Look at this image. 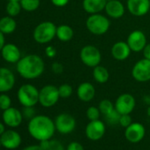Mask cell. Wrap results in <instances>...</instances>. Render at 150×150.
Masks as SVG:
<instances>
[{"mask_svg": "<svg viewBox=\"0 0 150 150\" xmlns=\"http://www.w3.org/2000/svg\"><path fill=\"white\" fill-rule=\"evenodd\" d=\"M20 3L24 11L35 12L39 8L41 1L40 0H21Z\"/></svg>", "mask_w": 150, "mask_h": 150, "instance_id": "4316f807", "label": "cell"}, {"mask_svg": "<svg viewBox=\"0 0 150 150\" xmlns=\"http://www.w3.org/2000/svg\"><path fill=\"white\" fill-rule=\"evenodd\" d=\"M58 88L54 85H46L39 90V103L45 108L54 106L59 100Z\"/></svg>", "mask_w": 150, "mask_h": 150, "instance_id": "8992f818", "label": "cell"}, {"mask_svg": "<svg viewBox=\"0 0 150 150\" xmlns=\"http://www.w3.org/2000/svg\"><path fill=\"white\" fill-rule=\"evenodd\" d=\"M57 26L51 21H43L38 24L33 32L35 41L40 44L51 42L56 37Z\"/></svg>", "mask_w": 150, "mask_h": 150, "instance_id": "3957f363", "label": "cell"}, {"mask_svg": "<svg viewBox=\"0 0 150 150\" xmlns=\"http://www.w3.org/2000/svg\"><path fill=\"white\" fill-rule=\"evenodd\" d=\"M1 56L6 62L11 64H17L21 58V50L14 43H6L1 50Z\"/></svg>", "mask_w": 150, "mask_h": 150, "instance_id": "ac0fdd59", "label": "cell"}, {"mask_svg": "<svg viewBox=\"0 0 150 150\" xmlns=\"http://www.w3.org/2000/svg\"><path fill=\"white\" fill-rule=\"evenodd\" d=\"M76 93L81 101L88 103L94 99L96 96V88L90 82H82L78 86Z\"/></svg>", "mask_w": 150, "mask_h": 150, "instance_id": "44dd1931", "label": "cell"}, {"mask_svg": "<svg viewBox=\"0 0 150 150\" xmlns=\"http://www.w3.org/2000/svg\"><path fill=\"white\" fill-rule=\"evenodd\" d=\"M86 115L88 117V118L90 121L93 120H97L100 119V115H101V111L99 110L98 107H95V106H91L87 110Z\"/></svg>", "mask_w": 150, "mask_h": 150, "instance_id": "4dcf8cb0", "label": "cell"}, {"mask_svg": "<svg viewBox=\"0 0 150 150\" xmlns=\"http://www.w3.org/2000/svg\"><path fill=\"white\" fill-rule=\"evenodd\" d=\"M66 150H85V149L81 143H79L77 141H72L68 144Z\"/></svg>", "mask_w": 150, "mask_h": 150, "instance_id": "8d00e7d4", "label": "cell"}, {"mask_svg": "<svg viewBox=\"0 0 150 150\" xmlns=\"http://www.w3.org/2000/svg\"><path fill=\"white\" fill-rule=\"evenodd\" d=\"M146 113H147V115L150 117V106H148L147 107V110H146Z\"/></svg>", "mask_w": 150, "mask_h": 150, "instance_id": "bcb514c9", "label": "cell"}, {"mask_svg": "<svg viewBox=\"0 0 150 150\" xmlns=\"http://www.w3.org/2000/svg\"><path fill=\"white\" fill-rule=\"evenodd\" d=\"M126 42L130 49L133 52H140L146 45V37L145 34L140 30H134L130 33L127 37Z\"/></svg>", "mask_w": 150, "mask_h": 150, "instance_id": "4fadbf2b", "label": "cell"}, {"mask_svg": "<svg viewBox=\"0 0 150 150\" xmlns=\"http://www.w3.org/2000/svg\"><path fill=\"white\" fill-rule=\"evenodd\" d=\"M98 108L101 111V114L105 116V115H108L109 113H110L115 109V105L113 104V103L110 100L103 99L99 103Z\"/></svg>", "mask_w": 150, "mask_h": 150, "instance_id": "83f0119b", "label": "cell"}, {"mask_svg": "<svg viewBox=\"0 0 150 150\" xmlns=\"http://www.w3.org/2000/svg\"><path fill=\"white\" fill-rule=\"evenodd\" d=\"M88 30L95 35H102L107 33L110 27L109 19L100 13L91 14L86 21Z\"/></svg>", "mask_w": 150, "mask_h": 150, "instance_id": "277c9868", "label": "cell"}, {"mask_svg": "<svg viewBox=\"0 0 150 150\" xmlns=\"http://www.w3.org/2000/svg\"><path fill=\"white\" fill-rule=\"evenodd\" d=\"M149 1H150V0H149Z\"/></svg>", "mask_w": 150, "mask_h": 150, "instance_id": "f907efd6", "label": "cell"}, {"mask_svg": "<svg viewBox=\"0 0 150 150\" xmlns=\"http://www.w3.org/2000/svg\"><path fill=\"white\" fill-rule=\"evenodd\" d=\"M14 85L15 76L13 72L6 67H0V93L12 90Z\"/></svg>", "mask_w": 150, "mask_h": 150, "instance_id": "2e32d148", "label": "cell"}, {"mask_svg": "<svg viewBox=\"0 0 150 150\" xmlns=\"http://www.w3.org/2000/svg\"><path fill=\"white\" fill-rule=\"evenodd\" d=\"M48 150H64L63 144L57 139H50V146Z\"/></svg>", "mask_w": 150, "mask_h": 150, "instance_id": "e575fe53", "label": "cell"}, {"mask_svg": "<svg viewBox=\"0 0 150 150\" xmlns=\"http://www.w3.org/2000/svg\"><path fill=\"white\" fill-rule=\"evenodd\" d=\"M132 123V117L130 116V114H124L121 115L120 119H119V125L125 128H126L127 126H129Z\"/></svg>", "mask_w": 150, "mask_h": 150, "instance_id": "d6a6232c", "label": "cell"}, {"mask_svg": "<svg viewBox=\"0 0 150 150\" xmlns=\"http://www.w3.org/2000/svg\"><path fill=\"white\" fill-rule=\"evenodd\" d=\"M17 97L23 107H34L39 103V90L32 84H24L19 88Z\"/></svg>", "mask_w": 150, "mask_h": 150, "instance_id": "5b68a950", "label": "cell"}, {"mask_svg": "<svg viewBox=\"0 0 150 150\" xmlns=\"http://www.w3.org/2000/svg\"><path fill=\"white\" fill-rule=\"evenodd\" d=\"M22 10L21 5L18 1H8L6 5V13L11 17L18 16Z\"/></svg>", "mask_w": 150, "mask_h": 150, "instance_id": "484cf974", "label": "cell"}, {"mask_svg": "<svg viewBox=\"0 0 150 150\" xmlns=\"http://www.w3.org/2000/svg\"><path fill=\"white\" fill-rule=\"evenodd\" d=\"M142 52H143L144 58H146V59L150 60V42L149 43H146V45L143 49Z\"/></svg>", "mask_w": 150, "mask_h": 150, "instance_id": "ab89813d", "label": "cell"}, {"mask_svg": "<svg viewBox=\"0 0 150 150\" xmlns=\"http://www.w3.org/2000/svg\"><path fill=\"white\" fill-rule=\"evenodd\" d=\"M107 4L106 0H83L82 7L84 11L89 14L100 13L104 10Z\"/></svg>", "mask_w": 150, "mask_h": 150, "instance_id": "7402d4cb", "label": "cell"}, {"mask_svg": "<svg viewBox=\"0 0 150 150\" xmlns=\"http://www.w3.org/2000/svg\"><path fill=\"white\" fill-rule=\"evenodd\" d=\"M45 64L43 59L35 54H29L21 57L16 64V70L21 76L26 80L39 78L43 73Z\"/></svg>", "mask_w": 150, "mask_h": 150, "instance_id": "6da1fadb", "label": "cell"}, {"mask_svg": "<svg viewBox=\"0 0 150 150\" xmlns=\"http://www.w3.org/2000/svg\"><path fill=\"white\" fill-rule=\"evenodd\" d=\"M12 107V99L5 93L0 94V110L3 111Z\"/></svg>", "mask_w": 150, "mask_h": 150, "instance_id": "1f68e13d", "label": "cell"}, {"mask_svg": "<svg viewBox=\"0 0 150 150\" xmlns=\"http://www.w3.org/2000/svg\"><path fill=\"white\" fill-rule=\"evenodd\" d=\"M56 130L61 134H69L73 132L76 126V120L68 113H61L55 118Z\"/></svg>", "mask_w": 150, "mask_h": 150, "instance_id": "9c48e42d", "label": "cell"}, {"mask_svg": "<svg viewBox=\"0 0 150 150\" xmlns=\"http://www.w3.org/2000/svg\"><path fill=\"white\" fill-rule=\"evenodd\" d=\"M39 146L43 149V150H48L49 146H50V139H44V140H41Z\"/></svg>", "mask_w": 150, "mask_h": 150, "instance_id": "60d3db41", "label": "cell"}, {"mask_svg": "<svg viewBox=\"0 0 150 150\" xmlns=\"http://www.w3.org/2000/svg\"><path fill=\"white\" fill-rule=\"evenodd\" d=\"M106 1H107V2H108V1H110V0H106Z\"/></svg>", "mask_w": 150, "mask_h": 150, "instance_id": "681fc988", "label": "cell"}, {"mask_svg": "<svg viewBox=\"0 0 150 150\" xmlns=\"http://www.w3.org/2000/svg\"><path fill=\"white\" fill-rule=\"evenodd\" d=\"M58 93L60 98H68L72 94V88L67 83L62 84L58 87Z\"/></svg>", "mask_w": 150, "mask_h": 150, "instance_id": "f546056e", "label": "cell"}, {"mask_svg": "<svg viewBox=\"0 0 150 150\" xmlns=\"http://www.w3.org/2000/svg\"><path fill=\"white\" fill-rule=\"evenodd\" d=\"M104 11L109 17L112 19H119L124 16L125 8L119 0H110L107 2Z\"/></svg>", "mask_w": 150, "mask_h": 150, "instance_id": "ffe728a7", "label": "cell"}, {"mask_svg": "<svg viewBox=\"0 0 150 150\" xmlns=\"http://www.w3.org/2000/svg\"><path fill=\"white\" fill-rule=\"evenodd\" d=\"M22 115H23V117L30 120L35 116V110L34 107H24L22 110Z\"/></svg>", "mask_w": 150, "mask_h": 150, "instance_id": "836d02e7", "label": "cell"}, {"mask_svg": "<svg viewBox=\"0 0 150 150\" xmlns=\"http://www.w3.org/2000/svg\"><path fill=\"white\" fill-rule=\"evenodd\" d=\"M2 146L6 149H16L21 144V134L14 130H7L1 136Z\"/></svg>", "mask_w": 150, "mask_h": 150, "instance_id": "e0dca14e", "label": "cell"}, {"mask_svg": "<svg viewBox=\"0 0 150 150\" xmlns=\"http://www.w3.org/2000/svg\"><path fill=\"white\" fill-rule=\"evenodd\" d=\"M23 150H43L39 145H30L26 146Z\"/></svg>", "mask_w": 150, "mask_h": 150, "instance_id": "b9f144b4", "label": "cell"}, {"mask_svg": "<svg viewBox=\"0 0 150 150\" xmlns=\"http://www.w3.org/2000/svg\"><path fill=\"white\" fill-rule=\"evenodd\" d=\"M143 101L147 106H150V96H145L143 97Z\"/></svg>", "mask_w": 150, "mask_h": 150, "instance_id": "ee69618b", "label": "cell"}, {"mask_svg": "<svg viewBox=\"0 0 150 150\" xmlns=\"http://www.w3.org/2000/svg\"><path fill=\"white\" fill-rule=\"evenodd\" d=\"M121 114L116 110L114 109L110 113H109L108 115H105V120L109 125H117L119 124V119H120Z\"/></svg>", "mask_w": 150, "mask_h": 150, "instance_id": "f1b7e54d", "label": "cell"}, {"mask_svg": "<svg viewBox=\"0 0 150 150\" xmlns=\"http://www.w3.org/2000/svg\"><path fill=\"white\" fill-rule=\"evenodd\" d=\"M93 77L95 81L99 84H104L109 81L110 73L106 67L103 65H97L94 67L93 70Z\"/></svg>", "mask_w": 150, "mask_h": 150, "instance_id": "cb8c5ba5", "label": "cell"}, {"mask_svg": "<svg viewBox=\"0 0 150 150\" xmlns=\"http://www.w3.org/2000/svg\"><path fill=\"white\" fill-rule=\"evenodd\" d=\"M126 6L131 14L136 17L146 15L150 10L149 0H127Z\"/></svg>", "mask_w": 150, "mask_h": 150, "instance_id": "5bb4252c", "label": "cell"}, {"mask_svg": "<svg viewBox=\"0 0 150 150\" xmlns=\"http://www.w3.org/2000/svg\"><path fill=\"white\" fill-rule=\"evenodd\" d=\"M105 131H106L105 124L100 119L90 121L87 125L85 129L86 136L88 137V139L93 141H97L101 139L103 137Z\"/></svg>", "mask_w": 150, "mask_h": 150, "instance_id": "8fae6325", "label": "cell"}, {"mask_svg": "<svg viewBox=\"0 0 150 150\" xmlns=\"http://www.w3.org/2000/svg\"><path fill=\"white\" fill-rule=\"evenodd\" d=\"M111 56L117 61H124L127 59L132 52L128 43L126 42H117L111 47Z\"/></svg>", "mask_w": 150, "mask_h": 150, "instance_id": "d6986e66", "label": "cell"}, {"mask_svg": "<svg viewBox=\"0 0 150 150\" xmlns=\"http://www.w3.org/2000/svg\"><path fill=\"white\" fill-rule=\"evenodd\" d=\"M6 132V128H5V125L3 123L0 122V136H1L4 132Z\"/></svg>", "mask_w": 150, "mask_h": 150, "instance_id": "f6af8a7d", "label": "cell"}, {"mask_svg": "<svg viewBox=\"0 0 150 150\" xmlns=\"http://www.w3.org/2000/svg\"><path fill=\"white\" fill-rule=\"evenodd\" d=\"M73 29L68 25H60L57 27L56 37L61 42H69L73 37Z\"/></svg>", "mask_w": 150, "mask_h": 150, "instance_id": "d4e9b609", "label": "cell"}, {"mask_svg": "<svg viewBox=\"0 0 150 150\" xmlns=\"http://www.w3.org/2000/svg\"><path fill=\"white\" fill-rule=\"evenodd\" d=\"M6 44V39H5V35L0 31V52H1V50L3 49L4 45Z\"/></svg>", "mask_w": 150, "mask_h": 150, "instance_id": "7bdbcfd3", "label": "cell"}, {"mask_svg": "<svg viewBox=\"0 0 150 150\" xmlns=\"http://www.w3.org/2000/svg\"><path fill=\"white\" fill-rule=\"evenodd\" d=\"M45 55L49 57V58H53L57 56V50L55 47L49 45L45 48Z\"/></svg>", "mask_w": 150, "mask_h": 150, "instance_id": "74e56055", "label": "cell"}, {"mask_svg": "<svg viewBox=\"0 0 150 150\" xmlns=\"http://www.w3.org/2000/svg\"><path fill=\"white\" fill-rule=\"evenodd\" d=\"M115 109L121 114H131L135 108L136 101L132 95L125 93L120 95L115 102Z\"/></svg>", "mask_w": 150, "mask_h": 150, "instance_id": "30bf717a", "label": "cell"}, {"mask_svg": "<svg viewBox=\"0 0 150 150\" xmlns=\"http://www.w3.org/2000/svg\"><path fill=\"white\" fill-rule=\"evenodd\" d=\"M7 1H18V2H20L21 0H7Z\"/></svg>", "mask_w": 150, "mask_h": 150, "instance_id": "7dc6e473", "label": "cell"}, {"mask_svg": "<svg viewBox=\"0 0 150 150\" xmlns=\"http://www.w3.org/2000/svg\"><path fill=\"white\" fill-rule=\"evenodd\" d=\"M81 62L91 68H94L100 64L102 60V54L98 48L94 45L84 46L80 53Z\"/></svg>", "mask_w": 150, "mask_h": 150, "instance_id": "52a82bcc", "label": "cell"}, {"mask_svg": "<svg viewBox=\"0 0 150 150\" xmlns=\"http://www.w3.org/2000/svg\"><path fill=\"white\" fill-rule=\"evenodd\" d=\"M29 134L36 140L50 139L55 133L56 127L54 121L45 115H35L28 125Z\"/></svg>", "mask_w": 150, "mask_h": 150, "instance_id": "7a4b0ae2", "label": "cell"}, {"mask_svg": "<svg viewBox=\"0 0 150 150\" xmlns=\"http://www.w3.org/2000/svg\"><path fill=\"white\" fill-rule=\"evenodd\" d=\"M2 146V141H1V139H0V147Z\"/></svg>", "mask_w": 150, "mask_h": 150, "instance_id": "c3c4849f", "label": "cell"}, {"mask_svg": "<svg viewBox=\"0 0 150 150\" xmlns=\"http://www.w3.org/2000/svg\"><path fill=\"white\" fill-rule=\"evenodd\" d=\"M53 6H57V7H64L65 6L70 0H50Z\"/></svg>", "mask_w": 150, "mask_h": 150, "instance_id": "f35d334b", "label": "cell"}, {"mask_svg": "<svg viewBox=\"0 0 150 150\" xmlns=\"http://www.w3.org/2000/svg\"><path fill=\"white\" fill-rule=\"evenodd\" d=\"M17 23L13 17L9 15L0 19V31L4 35H9L16 30Z\"/></svg>", "mask_w": 150, "mask_h": 150, "instance_id": "603a6c76", "label": "cell"}, {"mask_svg": "<svg viewBox=\"0 0 150 150\" xmlns=\"http://www.w3.org/2000/svg\"><path fill=\"white\" fill-rule=\"evenodd\" d=\"M51 70L55 74H61L64 71V65L59 62H54L51 65Z\"/></svg>", "mask_w": 150, "mask_h": 150, "instance_id": "d590c367", "label": "cell"}, {"mask_svg": "<svg viewBox=\"0 0 150 150\" xmlns=\"http://www.w3.org/2000/svg\"><path fill=\"white\" fill-rule=\"evenodd\" d=\"M132 78L139 82L150 81V60L142 58L136 62L132 69Z\"/></svg>", "mask_w": 150, "mask_h": 150, "instance_id": "ba28073f", "label": "cell"}, {"mask_svg": "<svg viewBox=\"0 0 150 150\" xmlns=\"http://www.w3.org/2000/svg\"><path fill=\"white\" fill-rule=\"evenodd\" d=\"M145 133L146 129L144 125L139 122H132L125 130V137L131 143H138L141 141Z\"/></svg>", "mask_w": 150, "mask_h": 150, "instance_id": "7c38bea8", "label": "cell"}, {"mask_svg": "<svg viewBox=\"0 0 150 150\" xmlns=\"http://www.w3.org/2000/svg\"><path fill=\"white\" fill-rule=\"evenodd\" d=\"M2 117L5 125L12 128L20 126L23 120L22 112L14 107H10L9 109L4 110Z\"/></svg>", "mask_w": 150, "mask_h": 150, "instance_id": "9a60e30c", "label": "cell"}]
</instances>
